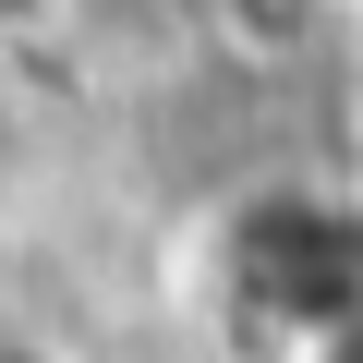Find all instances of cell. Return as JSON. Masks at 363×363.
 <instances>
[{"label": "cell", "instance_id": "6da1fadb", "mask_svg": "<svg viewBox=\"0 0 363 363\" xmlns=\"http://www.w3.org/2000/svg\"><path fill=\"white\" fill-rule=\"evenodd\" d=\"M206 13L230 25L242 61H303V49L327 37V0H206Z\"/></svg>", "mask_w": 363, "mask_h": 363}]
</instances>
